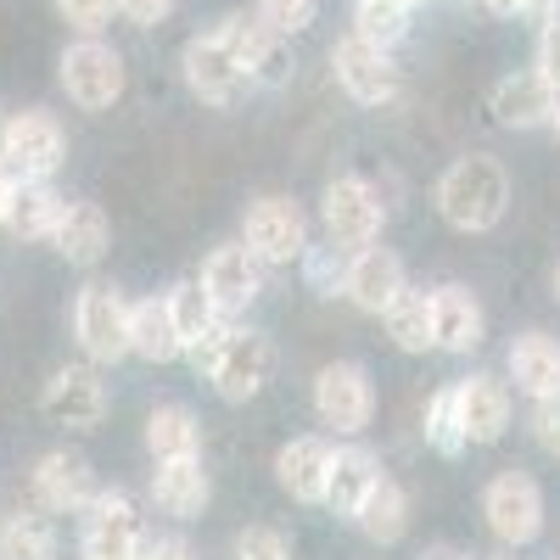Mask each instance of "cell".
<instances>
[{
  "label": "cell",
  "instance_id": "1",
  "mask_svg": "<svg viewBox=\"0 0 560 560\" xmlns=\"http://www.w3.org/2000/svg\"><path fill=\"white\" fill-rule=\"evenodd\" d=\"M438 213L443 224L465 230V236H488V230L504 224L510 213V174L499 158L471 152V158H454L438 179Z\"/></svg>",
  "mask_w": 560,
  "mask_h": 560
},
{
  "label": "cell",
  "instance_id": "2",
  "mask_svg": "<svg viewBox=\"0 0 560 560\" xmlns=\"http://www.w3.org/2000/svg\"><path fill=\"white\" fill-rule=\"evenodd\" d=\"M57 79L68 90V102L84 107V113H107L118 96H124V57L102 34H79L62 62H57Z\"/></svg>",
  "mask_w": 560,
  "mask_h": 560
},
{
  "label": "cell",
  "instance_id": "3",
  "mask_svg": "<svg viewBox=\"0 0 560 560\" xmlns=\"http://www.w3.org/2000/svg\"><path fill=\"white\" fill-rule=\"evenodd\" d=\"M319 219H325V236H331L337 247L359 253L382 236V224H387V202H382V185H370L359 174H342L325 185V197H319Z\"/></svg>",
  "mask_w": 560,
  "mask_h": 560
},
{
  "label": "cell",
  "instance_id": "4",
  "mask_svg": "<svg viewBox=\"0 0 560 560\" xmlns=\"http://www.w3.org/2000/svg\"><path fill=\"white\" fill-rule=\"evenodd\" d=\"M73 337L84 348L90 364H118L129 353V303L124 292L102 287V280H90V287H79L73 298Z\"/></svg>",
  "mask_w": 560,
  "mask_h": 560
},
{
  "label": "cell",
  "instance_id": "5",
  "mask_svg": "<svg viewBox=\"0 0 560 560\" xmlns=\"http://www.w3.org/2000/svg\"><path fill=\"white\" fill-rule=\"evenodd\" d=\"M331 73L359 107H393L404 96V73H398L393 51H382V45H370L359 34H342L331 45Z\"/></svg>",
  "mask_w": 560,
  "mask_h": 560
},
{
  "label": "cell",
  "instance_id": "6",
  "mask_svg": "<svg viewBox=\"0 0 560 560\" xmlns=\"http://www.w3.org/2000/svg\"><path fill=\"white\" fill-rule=\"evenodd\" d=\"M314 415L319 427H331L342 438H359L376 415V387H370V370L353 359H337L314 376Z\"/></svg>",
  "mask_w": 560,
  "mask_h": 560
},
{
  "label": "cell",
  "instance_id": "7",
  "mask_svg": "<svg viewBox=\"0 0 560 560\" xmlns=\"http://www.w3.org/2000/svg\"><path fill=\"white\" fill-rule=\"evenodd\" d=\"M482 516H488V533L499 544L527 549L544 533V488L527 471H499L482 493Z\"/></svg>",
  "mask_w": 560,
  "mask_h": 560
},
{
  "label": "cell",
  "instance_id": "8",
  "mask_svg": "<svg viewBox=\"0 0 560 560\" xmlns=\"http://www.w3.org/2000/svg\"><path fill=\"white\" fill-rule=\"evenodd\" d=\"M179 73H185V84H191V96L208 102V107H230V102L242 96V84H253L247 68L236 62V51H230L224 28H208V34H191V39H185Z\"/></svg>",
  "mask_w": 560,
  "mask_h": 560
},
{
  "label": "cell",
  "instance_id": "9",
  "mask_svg": "<svg viewBox=\"0 0 560 560\" xmlns=\"http://www.w3.org/2000/svg\"><path fill=\"white\" fill-rule=\"evenodd\" d=\"M147 527L124 488H102L84 504V560H140Z\"/></svg>",
  "mask_w": 560,
  "mask_h": 560
},
{
  "label": "cell",
  "instance_id": "10",
  "mask_svg": "<svg viewBox=\"0 0 560 560\" xmlns=\"http://www.w3.org/2000/svg\"><path fill=\"white\" fill-rule=\"evenodd\" d=\"M62 163H68V129L45 107H23L7 118V168L18 179H51Z\"/></svg>",
  "mask_w": 560,
  "mask_h": 560
},
{
  "label": "cell",
  "instance_id": "11",
  "mask_svg": "<svg viewBox=\"0 0 560 560\" xmlns=\"http://www.w3.org/2000/svg\"><path fill=\"white\" fill-rule=\"evenodd\" d=\"M242 242L264 264H298L308 247V213L292 197H258L242 219Z\"/></svg>",
  "mask_w": 560,
  "mask_h": 560
},
{
  "label": "cell",
  "instance_id": "12",
  "mask_svg": "<svg viewBox=\"0 0 560 560\" xmlns=\"http://www.w3.org/2000/svg\"><path fill=\"white\" fill-rule=\"evenodd\" d=\"M39 409L57 420V427H102V415H107V382H102V364H62L51 382H45L39 393Z\"/></svg>",
  "mask_w": 560,
  "mask_h": 560
},
{
  "label": "cell",
  "instance_id": "13",
  "mask_svg": "<svg viewBox=\"0 0 560 560\" xmlns=\"http://www.w3.org/2000/svg\"><path fill=\"white\" fill-rule=\"evenodd\" d=\"M275 376V342L264 331H230L219 364L208 370V382L224 404H247L264 393V382Z\"/></svg>",
  "mask_w": 560,
  "mask_h": 560
},
{
  "label": "cell",
  "instance_id": "14",
  "mask_svg": "<svg viewBox=\"0 0 560 560\" xmlns=\"http://www.w3.org/2000/svg\"><path fill=\"white\" fill-rule=\"evenodd\" d=\"M202 287H208V298L219 303V314H230L236 319L258 292H264V258L247 247V242H224V247H213L208 258H202Z\"/></svg>",
  "mask_w": 560,
  "mask_h": 560
},
{
  "label": "cell",
  "instance_id": "15",
  "mask_svg": "<svg viewBox=\"0 0 560 560\" xmlns=\"http://www.w3.org/2000/svg\"><path fill=\"white\" fill-rule=\"evenodd\" d=\"M409 287L404 280V258L393 253V247H359L353 258H348V280H342V298L359 308V314H387L393 303H398V292Z\"/></svg>",
  "mask_w": 560,
  "mask_h": 560
},
{
  "label": "cell",
  "instance_id": "16",
  "mask_svg": "<svg viewBox=\"0 0 560 560\" xmlns=\"http://www.w3.org/2000/svg\"><path fill=\"white\" fill-rule=\"evenodd\" d=\"M96 493L102 488H96V471H90L84 454L57 448L34 465V499H39V510H51V516H79Z\"/></svg>",
  "mask_w": 560,
  "mask_h": 560
},
{
  "label": "cell",
  "instance_id": "17",
  "mask_svg": "<svg viewBox=\"0 0 560 560\" xmlns=\"http://www.w3.org/2000/svg\"><path fill=\"white\" fill-rule=\"evenodd\" d=\"M219 28L230 39V51H236V62L247 68V79H258V84H280V79H287V68H292L287 34L269 28L258 12L253 18H224Z\"/></svg>",
  "mask_w": 560,
  "mask_h": 560
},
{
  "label": "cell",
  "instance_id": "18",
  "mask_svg": "<svg viewBox=\"0 0 560 560\" xmlns=\"http://www.w3.org/2000/svg\"><path fill=\"white\" fill-rule=\"evenodd\" d=\"M213 499V482L202 471V454L191 459H158V471H152V504L163 510V516L174 522H197L202 510Z\"/></svg>",
  "mask_w": 560,
  "mask_h": 560
},
{
  "label": "cell",
  "instance_id": "19",
  "mask_svg": "<svg viewBox=\"0 0 560 560\" xmlns=\"http://www.w3.org/2000/svg\"><path fill=\"white\" fill-rule=\"evenodd\" d=\"M482 331H488V319H482V303L471 287H459V280H448V287L432 292V337L443 353H471L482 348Z\"/></svg>",
  "mask_w": 560,
  "mask_h": 560
},
{
  "label": "cell",
  "instance_id": "20",
  "mask_svg": "<svg viewBox=\"0 0 560 560\" xmlns=\"http://www.w3.org/2000/svg\"><path fill=\"white\" fill-rule=\"evenodd\" d=\"M331 443L325 438H292L275 454V482L298 504H325V482H331Z\"/></svg>",
  "mask_w": 560,
  "mask_h": 560
},
{
  "label": "cell",
  "instance_id": "21",
  "mask_svg": "<svg viewBox=\"0 0 560 560\" xmlns=\"http://www.w3.org/2000/svg\"><path fill=\"white\" fill-rule=\"evenodd\" d=\"M454 393H459V420H465V438L471 443H499L510 432V387L499 376L477 370V376L454 382Z\"/></svg>",
  "mask_w": 560,
  "mask_h": 560
},
{
  "label": "cell",
  "instance_id": "22",
  "mask_svg": "<svg viewBox=\"0 0 560 560\" xmlns=\"http://www.w3.org/2000/svg\"><path fill=\"white\" fill-rule=\"evenodd\" d=\"M51 247L73 269H96L107 258V247H113V224H107V213L96 202H68L62 219H57V230H51Z\"/></svg>",
  "mask_w": 560,
  "mask_h": 560
},
{
  "label": "cell",
  "instance_id": "23",
  "mask_svg": "<svg viewBox=\"0 0 560 560\" xmlns=\"http://www.w3.org/2000/svg\"><path fill=\"white\" fill-rule=\"evenodd\" d=\"M555 90L544 84V73L533 68V73H504L499 84H493V118L504 124V129H544L549 118H555Z\"/></svg>",
  "mask_w": 560,
  "mask_h": 560
},
{
  "label": "cell",
  "instance_id": "24",
  "mask_svg": "<svg viewBox=\"0 0 560 560\" xmlns=\"http://www.w3.org/2000/svg\"><path fill=\"white\" fill-rule=\"evenodd\" d=\"M510 382H516L533 404L560 398V342L549 331H522L510 342Z\"/></svg>",
  "mask_w": 560,
  "mask_h": 560
},
{
  "label": "cell",
  "instance_id": "25",
  "mask_svg": "<svg viewBox=\"0 0 560 560\" xmlns=\"http://www.w3.org/2000/svg\"><path fill=\"white\" fill-rule=\"evenodd\" d=\"M129 353L147 359V364H174V359L185 353V348H179V331H174L168 292H163V298L129 303Z\"/></svg>",
  "mask_w": 560,
  "mask_h": 560
},
{
  "label": "cell",
  "instance_id": "26",
  "mask_svg": "<svg viewBox=\"0 0 560 560\" xmlns=\"http://www.w3.org/2000/svg\"><path fill=\"white\" fill-rule=\"evenodd\" d=\"M62 208H68V202L57 197L51 179H18L12 208H7V224H0V230H12L18 242H51Z\"/></svg>",
  "mask_w": 560,
  "mask_h": 560
},
{
  "label": "cell",
  "instance_id": "27",
  "mask_svg": "<svg viewBox=\"0 0 560 560\" xmlns=\"http://www.w3.org/2000/svg\"><path fill=\"white\" fill-rule=\"evenodd\" d=\"M376 477H382V459L370 454V448H359V443L337 448L331 454V482H325V504H331V516H348L353 522V510L364 504L370 488H376Z\"/></svg>",
  "mask_w": 560,
  "mask_h": 560
},
{
  "label": "cell",
  "instance_id": "28",
  "mask_svg": "<svg viewBox=\"0 0 560 560\" xmlns=\"http://www.w3.org/2000/svg\"><path fill=\"white\" fill-rule=\"evenodd\" d=\"M168 308H174V331H179V348L185 353H197L213 331H224L230 314H219V303L208 298V287L191 275V280H179V287L168 292Z\"/></svg>",
  "mask_w": 560,
  "mask_h": 560
},
{
  "label": "cell",
  "instance_id": "29",
  "mask_svg": "<svg viewBox=\"0 0 560 560\" xmlns=\"http://www.w3.org/2000/svg\"><path fill=\"white\" fill-rule=\"evenodd\" d=\"M353 527L370 538V544H398L409 533V493L393 482V477H376V488L364 493V504L353 510Z\"/></svg>",
  "mask_w": 560,
  "mask_h": 560
},
{
  "label": "cell",
  "instance_id": "30",
  "mask_svg": "<svg viewBox=\"0 0 560 560\" xmlns=\"http://www.w3.org/2000/svg\"><path fill=\"white\" fill-rule=\"evenodd\" d=\"M147 454L152 459H191V454H202V420L185 404H158L147 415Z\"/></svg>",
  "mask_w": 560,
  "mask_h": 560
},
{
  "label": "cell",
  "instance_id": "31",
  "mask_svg": "<svg viewBox=\"0 0 560 560\" xmlns=\"http://www.w3.org/2000/svg\"><path fill=\"white\" fill-rule=\"evenodd\" d=\"M382 325H387V337H393V348H404V353H427V348H438V337H432V292H398V303L382 314Z\"/></svg>",
  "mask_w": 560,
  "mask_h": 560
},
{
  "label": "cell",
  "instance_id": "32",
  "mask_svg": "<svg viewBox=\"0 0 560 560\" xmlns=\"http://www.w3.org/2000/svg\"><path fill=\"white\" fill-rule=\"evenodd\" d=\"M353 34L393 51V45L409 34V7L404 0H353Z\"/></svg>",
  "mask_w": 560,
  "mask_h": 560
},
{
  "label": "cell",
  "instance_id": "33",
  "mask_svg": "<svg viewBox=\"0 0 560 560\" xmlns=\"http://www.w3.org/2000/svg\"><path fill=\"white\" fill-rule=\"evenodd\" d=\"M0 560H57V527L23 510L0 527Z\"/></svg>",
  "mask_w": 560,
  "mask_h": 560
},
{
  "label": "cell",
  "instance_id": "34",
  "mask_svg": "<svg viewBox=\"0 0 560 560\" xmlns=\"http://www.w3.org/2000/svg\"><path fill=\"white\" fill-rule=\"evenodd\" d=\"M420 432H427V443L438 448V454H465V443H471V438H465V420H459V393L454 387H438L432 393V404H427V427H420Z\"/></svg>",
  "mask_w": 560,
  "mask_h": 560
},
{
  "label": "cell",
  "instance_id": "35",
  "mask_svg": "<svg viewBox=\"0 0 560 560\" xmlns=\"http://www.w3.org/2000/svg\"><path fill=\"white\" fill-rule=\"evenodd\" d=\"M348 258H353V253L331 242V247H303V258H298V264H303V275L314 280L319 292H337L342 280H348Z\"/></svg>",
  "mask_w": 560,
  "mask_h": 560
},
{
  "label": "cell",
  "instance_id": "36",
  "mask_svg": "<svg viewBox=\"0 0 560 560\" xmlns=\"http://www.w3.org/2000/svg\"><path fill=\"white\" fill-rule=\"evenodd\" d=\"M253 12L269 23V28H280V34H303V28H314V18H319V0H253Z\"/></svg>",
  "mask_w": 560,
  "mask_h": 560
},
{
  "label": "cell",
  "instance_id": "37",
  "mask_svg": "<svg viewBox=\"0 0 560 560\" xmlns=\"http://www.w3.org/2000/svg\"><path fill=\"white\" fill-rule=\"evenodd\" d=\"M51 7L73 34H102L113 23V12H118V0H51Z\"/></svg>",
  "mask_w": 560,
  "mask_h": 560
},
{
  "label": "cell",
  "instance_id": "38",
  "mask_svg": "<svg viewBox=\"0 0 560 560\" xmlns=\"http://www.w3.org/2000/svg\"><path fill=\"white\" fill-rule=\"evenodd\" d=\"M236 560H292V544L280 538L275 527H247L236 538Z\"/></svg>",
  "mask_w": 560,
  "mask_h": 560
},
{
  "label": "cell",
  "instance_id": "39",
  "mask_svg": "<svg viewBox=\"0 0 560 560\" xmlns=\"http://www.w3.org/2000/svg\"><path fill=\"white\" fill-rule=\"evenodd\" d=\"M533 68L544 73V84L560 96V18L538 28V57H533Z\"/></svg>",
  "mask_w": 560,
  "mask_h": 560
},
{
  "label": "cell",
  "instance_id": "40",
  "mask_svg": "<svg viewBox=\"0 0 560 560\" xmlns=\"http://www.w3.org/2000/svg\"><path fill=\"white\" fill-rule=\"evenodd\" d=\"M174 7L179 0H118V18L135 23V28H158V23L174 18Z\"/></svg>",
  "mask_w": 560,
  "mask_h": 560
},
{
  "label": "cell",
  "instance_id": "41",
  "mask_svg": "<svg viewBox=\"0 0 560 560\" xmlns=\"http://www.w3.org/2000/svg\"><path fill=\"white\" fill-rule=\"evenodd\" d=\"M533 438L544 454H560V398H538L533 409Z\"/></svg>",
  "mask_w": 560,
  "mask_h": 560
},
{
  "label": "cell",
  "instance_id": "42",
  "mask_svg": "<svg viewBox=\"0 0 560 560\" xmlns=\"http://www.w3.org/2000/svg\"><path fill=\"white\" fill-rule=\"evenodd\" d=\"M140 560H191V544H185L179 533H168V538H147Z\"/></svg>",
  "mask_w": 560,
  "mask_h": 560
},
{
  "label": "cell",
  "instance_id": "43",
  "mask_svg": "<svg viewBox=\"0 0 560 560\" xmlns=\"http://www.w3.org/2000/svg\"><path fill=\"white\" fill-rule=\"evenodd\" d=\"M12 191H18V174L0 163V224H7V208H12Z\"/></svg>",
  "mask_w": 560,
  "mask_h": 560
},
{
  "label": "cell",
  "instance_id": "44",
  "mask_svg": "<svg viewBox=\"0 0 560 560\" xmlns=\"http://www.w3.org/2000/svg\"><path fill=\"white\" fill-rule=\"evenodd\" d=\"M482 7H488L493 18H522V7H527V0H482Z\"/></svg>",
  "mask_w": 560,
  "mask_h": 560
},
{
  "label": "cell",
  "instance_id": "45",
  "mask_svg": "<svg viewBox=\"0 0 560 560\" xmlns=\"http://www.w3.org/2000/svg\"><path fill=\"white\" fill-rule=\"evenodd\" d=\"M420 560H465V555H459V549H448V544H438V549H427Z\"/></svg>",
  "mask_w": 560,
  "mask_h": 560
},
{
  "label": "cell",
  "instance_id": "46",
  "mask_svg": "<svg viewBox=\"0 0 560 560\" xmlns=\"http://www.w3.org/2000/svg\"><path fill=\"white\" fill-rule=\"evenodd\" d=\"M0 163H7V113H0Z\"/></svg>",
  "mask_w": 560,
  "mask_h": 560
},
{
  "label": "cell",
  "instance_id": "47",
  "mask_svg": "<svg viewBox=\"0 0 560 560\" xmlns=\"http://www.w3.org/2000/svg\"><path fill=\"white\" fill-rule=\"evenodd\" d=\"M549 129H555V135H560V102H555V118H549Z\"/></svg>",
  "mask_w": 560,
  "mask_h": 560
},
{
  "label": "cell",
  "instance_id": "48",
  "mask_svg": "<svg viewBox=\"0 0 560 560\" xmlns=\"http://www.w3.org/2000/svg\"><path fill=\"white\" fill-rule=\"evenodd\" d=\"M555 298H560V264H555Z\"/></svg>",
  "mask_w": 560,
  "mask_h": 560
},
{
  "label": "cell",
  "instance_id": "49",
  "mask_svg": "<svg viewBox=\"0 0 560 560\" xmlns=\"http://www.w3.org/2000/svg\"><path fill=\"white\" fill-rule=\"evenodd\" d=\"M404 7H420V0H404Z\"/></svg>",
  "mask_w": 560,
  "mask_h": 560
}]
</instances>
